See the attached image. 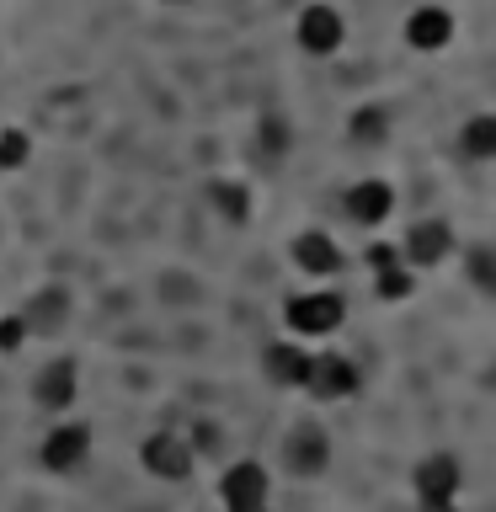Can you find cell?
Returning a JSON list of instances; mask_svg holds the SVG:
<instances>
[{
    "label": "cell",
    "mask_w": 496,
    "mask_h": 512,
    "mask_svg": "<svg viewBox=\"0 0 496 512\" xmlns=\"http://www.w3.org/2000/svg\"><path fill=\"white\" fill-rule=\"evenodd\" d=\"M406 43L416 48V54H438V48L454 43V16H448L443 6H416L406 16Z\"/></svg>",
    "instance_id": "cell-6"
},
{
    "label": "cell",
    "mask_w": 496,
    "mask_h": 512,
    "mask_svg": "<svg viewBox=\"0 0 496 512\" xmlns=\"http://www.w3.org/2000/svg\"><path fill=\"white\" fill-rule=\"evenodd\" d=\"M38 400H43V406H70V400H75V363L70 358H59L54 368H43V374H38Z\"/></svg>",
    "instance_id": "cell-15"
},
{
    "label": "cell",
    "mask_w": 496,
    "mask_h": 512,
    "mask_svg": "<svg viewBox=\"0 0 496 512\" xmlns=\"http://www.w3.org/2000/svg\"><path fill=\"white\" fill-rule=\"evenodd\" d=\"M283 320L294 336H331L347 320V304L342 294H299V299H288Z\"/></svg>",
    "instance_id": "cell-1"
},
{
    "label": "cell",
    "mask_w": 496,
    "mask_h": 512,
    "mask_svg": "<svg viewBox=\"0 0 496 512\" xmlns=\"http://www.w3.org/2000/svg\"><path fill=\"white\" fill-rule=\"evenodd\" d=\"M294 262H299V272H310V278H331V272L342 267V251H336V240L326 230H304L294 240Z\"/></svg>",
    "instance_id": "cell-12"
},
{
    "label": "cell",
    "mask_w": 496,
    "mask_h": 512,
    "mask_svg": "<svg viewBox=\"0 0 496 512\" xmlns=\"http://www.w3.org/2000/svg\"><path fill=\"white\" fill-rule=\"evenodd\" d=\"M459 144L470 160H496V112H475V118L459 128Z\"/></svg>",
    "instance_id": "cell-14"
},
{
    "label": "cell",
    "mask_w": 496,
    "mask_h": 512,
    "mask_svg": "<svg viewBox=\"0 0 496 512\" xmlns=\"http://www.w3.org/2000/svg\"><path fill=\"white\" fill-rule=\"evenodd\" d=\"M219 496H224V507H240V502H267V470L256 459H240L224 470L219 480Z\"/></svg>",
    "instance_id": "cell-11"
},
{
    "label": "cell",
    "mask_w": 496,
    "mask_h": 512,
    "mask_svg": "<svg viewBox=\"0 0 496 512\" xmlns=\"http://www.w3.org/2000/svg\"><path fill=\"white\" fill-rule=\"evenodd\" d=\"M448 256H454V230H448L443 219H416L406 230V240H400V262H406L411 272L416 267H438V262H448Z\"/></svg>",
    "instance_id": "cell-3"
},
{
    "label": "cell",
    "mask_w": 496,
    "mask_h": 512,
    "mask_svg": "<svg viewBox=\"0 0 496 512\" xmlns=\"http://www.w3.org/2000/svg\"><path fill=\"white\" fill-rule=\"evenodd\" d=\"M294 38H299L304 54L326 59V54H336V48H342V38H347V22H342V11H336V6H326V0H315V6H304V11H299Z\"/></svg>",
    "instance_id": "cell-2"
},
{
    "label": "cell",
    "mask_w": 496,
    "mask_h": 512,
    "mask_svg": "<svg viewBox=\"0 0 496 512\" xmlns=\"http://www.w3.org/2000/svg\"><path fill=\"white\" fill-rule=\"evenodd\" d=\"M144 470L155 480H187L192 475V443L176 438V432H155L144 443Z\"/></svg>",
    "instance_id": "cell-5"
},
{
    "label": "cell",
    "mask_w": 496,
    "mask_h": 512,
    "mask_svg": "<svg viewBox=\"0 0 496 512\" xmlns=\"http://www.w3.org/2000/svg\"><path fill=\"white\" fill-rule=\"evenodd\" d=\"M22 331H27V326H22L16 315H11V320H0V347L16 352V347H22Z\"/></svg>",
    "instance_id": "cell-23"
},
{
    "label": "cell",
    "mask_w": 496,
    "mask_h": 512,
    "mask_svg": "<svg viewBox=\"0 0 496 512\" xmlns=\"http://www.w3.org/2000/svg\"><path fill=\"white\" fill-rule=\"evenodd\" d=\"M91 454V432L86 427H80V422H64V427H54V432H48V443H43V464H48V470H75V464L80 459H86Z\"/></svg>",
    "instance_id": "cell-10"
},
{
    "label": "cell",
    "mask_w": 496,
    "mask_h": 512,
    "mask_svg": "<svg viewBox=\"0 0 496 512\" xmlns=\"http://www.w3.org/2000/svg\"><path fill=\"white\" fill-rule=\"evenodd\" d=\"M214 203L230 219H246V187H214Z\"/></svg>",
    "instance_id": "cell-19"
},
{
    "label": "cell",
    "mask_w": 496,
    "mask_h": 512,
    "mask_svg": "<svg viewBox=\"0 0 496 512\" xmlns=\"http://www.w3.org/2000/svg\"><path fill=\"white\" fill-rule=\"evenodd\" d=\"M464 262H470V278H475V288H486V294H496V256H491V251H470Z\"/></svg>",
    "instance_id": "cell-17"
},
{
    "label": "cell",
    "mask_w": 496,
    "mask_h": 512,
    "mask_svg": "<svg viewBox=\"0 0 496 512\" xmlns=\"http://www.w3.org/2000/svg\"><path fill=\"white\" fill-rule=\"evenodd\" d=\"M416 512H459V507H454V496H443V502H422Z\"/></svg>",
    "instance_id": "cell-24"
},
{
    "label": "cell",
    "mask_w": 496,
    "mask_h": 512,
    "mask_svg": "<svg viewBox=\"0 0 496 512\" xmlns=\"http://www.w3.org/2000/svg\"><path fill=\"white\" fill-rule=\"evenodd\" d=\"M230 512H267V502H240V507H230Z\"/></svg>",
    "instance_id": "cell-25"
},
{
    "label": "cell",
    "mask_w": 496,
    "mask_h": 512,
    "mask_svg": "<svg viewBox=\"0 0 496 512\" xmlns=\"http://www.w3.org/2000/svg\"><path fill=\"white\" fill-rule=\"evenodd\" d=\"M416 502H443V496H459V459L454 454H427L416 464Z\"/></svg>",
    "instance_id": "cell-9"
},
{
    "label": "cell",
    "mask_w": 496,
    "mask_h": 512,
    "mask_svg": "<svg viewBox=\"0 0 496 512\" xmlns=\"http://www.w3.org/2000/svg\"><path fill=\"white\" fill-rule=\"evenodd\" d=\"M22 160H27V134H16V128H6V134H0V166L16 171Z\"/></svg>",
    "instance_id": "cell-18"
},
{
    "label": "cell",
    "mask_w": 496,
    "mask_h": 512,
    "mask_svg": "<svg viewBox=\"0 0 496 512\" xmlns=\"http://www.w3.org/2000/svg\"><path fill=\"white\" fill-rule=\"evenodd\" d=\"M219 443H224V432L214 422H198V432H192V454H214Z\"/></svg>",
    "instance_id": "cell-21"
},
{
    "label": "cell",
    "mask_w": 496,
    "mask_h": 512,
    "mask_svg": "<svg viewBox=\"0 0 496 512\" xmlns=\"http://www.w3.org/2000/svg\"><path fill=\"white\" fill-rule=\"evenodd\" d=\"M283 459H288L294 475H320L331 464V438L320 427H294L288 443H283Z\"/></svg>",
    "instance_id": "cell-8"
},
{
    "label": "cell",
    "mask_w": 496,
    "mask_h": 512,
    "mask_svg": "<svg viewBox=\"0 0 496 512\" xmlns=\"http://www.w3.org/2000/svg\"><path fill=\"white\" fill-rule=\"evenodd\" d=\"M304 390H310L315 400H347L352 390H358V368H352L342 352H320V358H310Z\"/></svg>",
    "instance_id": "cell-4"
},
{
    "label": "cell",
    "mask_w": 496,
    "mask_h": 512,
    "mask_svg": "<svg viewBox=\"0 0 496 512\" xmlns=\"http://www.w3.org/2000/svg\"><path fill=\"white\" fill-rule=\"evenodd\" d=\"M374 278H379V299H406L411 294V267L406 262H400V267H384V272H374Z\"/></svg>",
    "instance_id": "cell-16"
},
{
    "label": "cell",
    "mask_w": 496,
    "mask_h": 512,
    "mask_svg": "<svg viewBox=\"0 0 496 512\" xmlns=\"http://www.w3.org/2000/svg\"><path fill=\"white\" fill-rule=\"evenodd\" d=\"M267 374H272V384H283V390H304V379H310V352L294 347V342H272L267 347Z\"/></svg>",
    "instance_id": "cell-13"
},
{
    "label": "cell",
    "mask_w": 496,
    "mask_h": 512,
    "mask_svg": "<svg viewBox=\"0 0 496 512\" xmlns=\"http://www.w3.org/2000/svg\"><path fill=\"white\" fill-rule=\"evenodd\" d=\"M347 219H358V224H384L395 214V187L390 182H379V176H368V182H352L347 187Z\"/></svg>",
    "instance_id": "cell-7"
},
{
    "label": "cell",
    "mask_w": 496,
    "mask_h": 512,
    "mask_svg": "<svg viewBox=\"0 0 496 512\" xmlns=\"http://www.w3.org/2000/svg\"><path fill=\"white\" fill-rule=\"evenodd\" d=\"M352 134H358V139H379L384 134V112L379 107H363L358 118H352Z\"/></svg>",
    "instance_id": "cell-20"
},
{
    "label": "cell",
    "mask_w": 496,
    "mask_h": 512,
    "mask_svg": "<svg viewBox=\"0 0 496 512\" xmlns=\"http://www.w3.org/2000/svg\"><path fill=\"white\" fill-rule=\"evenodd\" d=\"M368 267H374V272L400 267V251H395V246H368Z\"/></svg>",
    "instance_id": "cell-22"
}]
</instances>
